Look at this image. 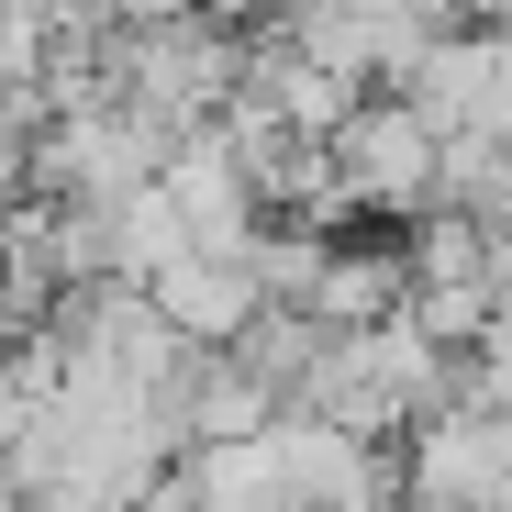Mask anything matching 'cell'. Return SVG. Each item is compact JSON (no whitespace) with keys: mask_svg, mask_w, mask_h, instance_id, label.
Returning <instances> with one entry per match:
<instances>
[{"mask_svg":"<svg viewBox=\"0 0 512 512\" xmlns=\"http://www.w3.org/2000/svg\"><path fill=\"white\" fill-rule=\"evenodd\" d=\"M268 12H290V0H201V23H223V34H256Z\"/></svg>","mask_w":512,"mask_h":512,"instance_id":"277c9868","label":"cell"},{"mask_svg":"<svg viewBox=\"0 0 512 512\" xmlns=\"http://www.w3.org/2000/svg\"><path fill=\"white\" fill-rule=\"evenodd\" d=\"M123 512H201V501H190V479H179V468H167V479H156V490H134Z\"/></svg>","mask_w":512,"mask_h":512,"instance_id":"8992f818","label":"cell"},{"mask_svg":"<svg viewBox=\"0 0 512 512\" xmlns=\"http://www.w3.org/2000/svg\"><path fill=\"white\" fill-rule=\"evenodd\" d=\"M401 290H412L401 245L368 234V245H323V268H312V301H301V312H312L323 334H368V323L401 312Z\"/></svg>","mask_w":512,"mask_h":512,"instance_id":"3957f363","label":"cell"},{"mask_svg":"<svg viewBox=\"0 0 512 512\" xmlns=\"http://www.w3.org/2000/svg\"><path fill=\"white\" fill-rule=\"evenodd\" d=\"M457 34H512V0H446Z\"/></svg>","mask_w":512,"mask_h":512,"instance_id":"5b68a950","label":"cell"},{"mask_svg":"<svg viewBox=\"0 0 512 512\" xmlns=\"http://www.w3.org/2000/svg\"><path fill=\"white\" fill-rule=\"evenodd\" d=\"M334 179H346V201L368 223H423L435 212V167H446V134L423 123L401 90H368L346 123H334Z\"/></svg>","mask_w":512,"mask_h":512,"instance_id":"6da1fadb","label":"cell"},{"mask_svg":"<svg viewBox=\"0 0 512 512\" xmlns=\"http://www.w3.org/2000/svg\"><path fill=\"white\" fill-rule=\"evenodd\" d=\"M145 301H156V323L179 334V346H234V334L268 312L245 256H201V245H190V256H167V268L145 279Z\"/></svg>","mask_w":512,"mask_h":512,"instance_id":"7a4b0ae2","label":"cell"}]
</instances>
